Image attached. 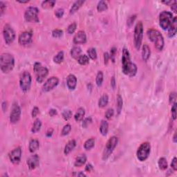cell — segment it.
<instances>
[{
    "label": "cell",
    "mask_w": 177,
    "mask_h": 177,
    "mask_svg": "<svg viewBox=\"0 0 177 177\" xmlns=\"http://www.w3.org/2000/svg\"><path fill=\"white\" fill-rule=\"evenodd\" d=\"M171 6V9L174 11V13L177 12V2L176 1H174V2H173Z\"/></svg>",
    "instance_id": "57"
},
{
    "label": "cell",
    "mask_w": 177,
    "mask_h": 177,
    "mask_svg": "<svg viewBox=\"0 0 177 177\" xmlns=\"http://www.w3.org/2000/svg\"><path fill=\"white\" fill-rule=\"evenodd\" d=\"M176 92H172L169 96V104L173 105L176 103Z\"/></svg>",
    "instance_id": "44"
},
{
    "label": "cell",
    "mask_w": 177,
    "mask_h": 177,
    "mask_svg": "<svg viewBox=\"0 0 177 177\" xmlns=\"http://www.w3.org/2000/svg\"><path fill=\"white\" fill-rule=\"evenodd\" d=\"M76 28H77L76 23V22H73V23L71 24L70 25L68 26L67 33L69 34H70V35H71V34H73L75 31H76Z\"/></svg>",
    "instance_id": "42"
},
{
    "label": "cell",
    "mask_w": 177,
    "mask_h": 177,
    "mask_svg": "<svg viewBox=\"0 0 177 177\" xmlns=\"http://www.w3.org/2000/svg\"><path fill=\"white\" fill-rule=\"evenodd\" d=\"M22 155V149L20 147H18V148L13 150L11 152V153L9 154V159H10L11 163H13L14 165H18L20 163V161H21Z\"/></svg>",
    "instance_id": "14"
},
{
    "label": "cell",
    "mask_w": 177,
    "mask_h": 177,
    "mask_svg": "<svg viewBox=\"0 0 177 177\" xmlns=\"http://www.w3.org/2000/svg\"><path fill=\"white\" fill-rule=\"evenodd\" d=\"M1 108H2V110L3 112H5L6 110V108H7V103L6 102H3L2 103V105H1Z\"/></svg>",
    "instance_id": "59"
},
{
    "label": "cell",
    "mask_w": 177,
    "mask_h": 177,
    "mask_svg": "<svg viewBox=\"0 0 177 177\" xmlns=\"http://www.w3.org/2000/svg\"><path fill=\"white\" fill-rule=\"evenodd\" d=\"M95 143H96L95 138H88V140H86L85 141V143H84V149H85L86 150H91V149L93 148L94 146H95Z\"/></svg>",
    "instance_id": "32"
},
{
    "label": "cell",
    "mask_w": 177,
    "mask_h": 177,
    "mask_svg": "<svg viewBox=\"0 0 177 177\" xmlns=\"http://www.w3.org/2000/svg\"><path fill=\"white\" fill-rule=\"evenodd\" d=\"M48 114H49L50 116H51V117H54V116H55L56 115L58 114V112L55 109H51L49 112H48Z\"/></svg>",
    "instance_id": "55"
},
{
    "label": "cell",
    "mask_w": 177,
    "mask_h": 177,
    "mask_svg": "<svg viewBox=\"0 0 177 177\" xmlns=\"http://www.w3.org/2000/svg\"><path fill=\"white\" fill-rule=\"evenodd\" d=\"M28 167L30 170H33L39 165V157L37 154H33L28 158L26 161Z\"/></svg>",
    "instance_id": "16"
},
{
    "label": "cell",
    "mask_w": 177,
    "mask_h": 177,
    "mask_svg": "<svg viewBox=\"0 0 177 177\" xmlns=\"http://www.w3.org/2000/svg\"><path fill=\"white\" fill-rule=\"evenodd\" d=\"M93 170V166L91 163H88L85 166V171L87 172H91Z\"/></svg>",
    "instance_id": "53"
},
{
    "label": "cell",
    "mask_w": 177,
    "mask_h": 177,
    "mask_svg": "<svg viewBox=\"0 0 177 177\" xmlns=\"http://www.w3.org/2000/svg\"><path fill=\"white\" fill-rule=\"evenodd\" d=\"M73 176H78V177H83L86 176V175L82 172H75L73 174Z\"/></svg>",
    "instance_id": "58"
},
{
    "label": "cell",
    "mask_w": 177,
    "mask_h": 177,
    "mask_svg": "<svg viewBox=\"0 0 177 177\" xmlns=\"http://www.w3.org/2000/svg\"><path fill=\"white\" fill-rule=\"evenodd\" d=\"M77 60H78V63L80 65H86L89 63V58L88 57V55H85V54L81 55Z\"/></svg>",
    "instance_id": "35"
},
{
    "label": "cell",
    "mask_w": 177,
    "mask_h": 177,
    "mask_svg": "<svg viewBox=\"0 0 177 177\" xmlns=\"http://www.w3.org/2000/svg\"><path fill=\"white\" fill-rule=\"evenodd\" d=\"M143 37V24L141 21L137 22L134 28V33H133V42H134L135 48L137 50L140 48L142 45Z\"/></svg>",
    "instance_id": "4"
},
{
    "label": "cell",
    "mask_w": 177,
    "mask_h": 177,
    "mask_svg": "<svg viewBox=\"0 0 177 177\" xmlns=\"http://www.w3.org/2000/svg\"><path fill=\"white\" fill-rule=\"evenodd\" d=\"M109 130V123L107 120H103L100 125V132L103 136H106Z\"/></svg>",
    "instance_id": "27"
},
{
    "label": "cell",
    "mask_w": 177,
    "mask_h": 177,
    "mask_svg": "<svg viewBox=\"0 0 177 177\" xmlns=\"http://www.w3.org/2000/svg\"><path fill=\"white\" fill-rule=\"evenodd\" d=\"M109 103V96L107 94H103L102 96L98 100V107L100 108H104L108 105Z\"/></svg>",
    "instance_id": "28"
},
{
    "label": "cell",
    "mask_w": 177,
    "mask_h": 177,
    "mask_svg": "<svg viewBox=\"0 0 177 177\" xmlns=\"http://www.w3.org/2000/svg\"><path fill=\"white\" fill-rule=\"evenodd\" d=\"M116 52H117V48L116 47H112L110 50V59L112 61V63H115V60H116Z\"/></svg>",
    "instance_id": "43"
},
{
    "label": "cell",
    "mask_w": 177,
    "mask_h": 177,
    "mask_svg": "<svg viewBox=\"0 0 177 177\" xmlns=\"http://www.w3.org/2000/svg\"><path fill=\"white\" fill-rule=\"evenodd\" d=\"M86 162V156L85 154H80V155L76 157V161H75L74 163V165L77 167H82V165L85 164Z\"/></svg>",
    "instance_id": "21"
},
{
    "label": "cell",
    "mask_w": 177,
    "mask_h": 177,
    "mask_svg": "<svg viewBox=\"0 0 177 177\" xmlns=\"http://www.w3.org/2000/svg\"><path fill=\"white\" fill-rule=\"evenodd\" d=\"M174 2V1H162V3L163 4H165L166 5H171Z\"/></svg>",
    "instance_id": "61"
},
{
    "label": "cell",
    "mask_w": 177,
    "mask_h": 177,
    "mask_svg": "<svg viewBox=\"0 0 177 177\" xmlns=\"http://www.w3.org/2000/svg\"><path fill=\"white\" fill-rule=\"evenodd\" d=\"M39 10L37 7L29 6L24 13V19L27 22L37 23L39 22Z\"/></svg>",
    "instance_id": "10"
},
{
    "label": "cell",
    "mask_w": 177,
    "mask_h": 177,
    "mask_svg": "<svg viewBox=\"0 0 177 177\" xmlns=\"http://www.w3.org/2000/svg\"><path fill=\"white\" fill-rule=\"evenodd\" d=\"M118 143V138L116 136H112L107 140L106 145L105 147L104 151L103 154V161H107L112 155L113 152L114 151L115 148H116Z\"/></svg>",
    "instance_id": "6"
},
{
    "label": "cell",
    "mask_w": 177,
    "mask_h": 177,
    "mask_svg": "<svg viewBox=\"0 0 177 177\" xmlns=\"http://www.w3.org/2000/svg\"><path fill=\"white\" fill-rule=\"evenodd\" d=\"M147 35L149 39L152 42H154L156 48L159 51H161L164 47L165 42L162 34L159 31L155 29H149L147 32Z\"/></svg>",
    "instance_id": "3"
},
{
    "label": "cell",
    "mask_w": 177,
    "mask_h": 177,
    "mask_svg": "<svg viewBox=\"0 0 177 177\" xmlns=\"http://www.w3.org/2000/svg\"><path fill=\"white\" fill-rule=\"evenodd\" d=\"M41 127H42V122L39 118H37L36 120L34 121L33 127L31 128V132L32 133H37L40 130Z\"/></svg>",
    "instance_id": "30"
},
{
    "label": "cell",
    "mask_w": 177,
    "mask_h": 177,
    "mask_svg": "<svg viewBox=\"0 0 177 177\" xmlns=\"http://www.w3.org/2000/svg\"><path fill=\"white\" fill-rule=\"evenodd\" d=\"M59 84V79L55 76H52L47 79L42 86V90L44 92H48L56 87Z\"/></svg>",
    "instance_id": "13"
},
{
    "label": "cell",
    "mask_w": 177,
    "mask_h": 177,
    "mask_svg": "<svg viewBox=\"0 0 177 177\" xmlns=\"http://www.w3.org/2000/svg\"><path fill=\"white\" fill-rule=\"evenodd\" d=\"M151 55V50L148 44H145L142 47V59L143 61L147 62Z\"/></svg>",
    "instance_id": "20"
},
{
    "label": "cell",
    "mask_w": 177,
    "mask_h": 177,
    "mask_svg": "<svg viewBox=\"0 0 177 177\" xmlns=\"http://www.w3.org/2000/svg\"><path fill=\"white\" fill-rule=\"evenodd\" d=\"M122 106H123V100L120 94L117 96V99H116V111L118 115L120 114L122 112Z\"/></svg>",
    "instance_id": "29"
},
{
    "label": "cell",
    "mask_w": 177,
    "mask_h": 177,
    "mask_svg": "<svg viewBox=\"0 0 177 177\" xmlns=\"http://www.w3.org/2000/svg\"><path fill=\"white\" fill-rule=\"evenodd\" d=\"M63 35V31L61 29H55L52 32V36L55 38H60Z\"/></svg>",
    "instance_id": "41"
},
{
    "label": "cell",
    "mask_w": 177,
    "mask_h": 177,
    "mask_svg": "<svg viewBox=\"0 0 177 177\" xmlns=\"http://www.w3.org/2000/svg\"><path fill=\"white\" fill-rule=\"evenodd\" d=\"M173 142L174 143H177V138H176V131H175L174 134L173 136Z\"/></svg>",
    "instance_id": "62"
},
{
    "label": "cell",
    "mask_w": 177,
    "mask_h": 177,
    "mask_svg": "<svg viewBox=\"0 0 177 177\" xmlns=\"http://www.w3.org/2000/svg\"><path fill=\"white\" fill-rule=\"evenodd\" d=\"M22 110L20 105L17 103H14L13 104L11 112L10 114V122L12 124H16L20 121L21 118Z\"/></svg>",
    "instance_id": "12"
},
{
    "label": "cell",
    "mask_w": 177,
    "mask_h": 177,
    "mask_svg": "<svg viewBox=\"0 0 177 177\" xmlns=\"http://www.w3.org/2000/svg\"><path fill=\"white\" fill-rule=\"evenodd\" d=\"M6 8V4L2 1H0V11H1V15H2L4 14Z\"/></svg>",
    "instance_id": "52"
},
{
    "label": "cell",
    "mask_w": 177,
    "mask_h": 177,
    "mask_svg": "<svg viewBox=\"0 0 177 177\" xmlns=\"http://www.w3.org/2000/svg\"><path fill=\"white\" fill-rule=\"evenodd\" d=\"M33 70L36 76V80L39 83H42L48 75V69L39 63L34 64Z\"/></svg>",
    "instance_id": "8"
},
{
    "label": "cell",
    "mask_w": 177,
    "mask_h": 177,
    "mask_svg": "<svg viewBox=\"0 0 177 177\" xmlns=\"http://www.w3.org/2000/svg\"><path fill=\"white\" fill-rule=\"evenodd\" d=\"M3 35L6 44H11L15 39V32L9 24H5L3 29Z\"/></svg>",
    "instance_id": "11"
},
{
    "label": "cell",
    "mask_w": 177,
    "mask_h": 177,
    "mask_svg": "<svg viewBox=\"0 0 177 177\" xmlns=\"http://www.w3.org/2000/svg\"><path fill=\"white\" fill-rule=\"evenodd\" d=\"M64 52L63 51H59L56 55L53 57V62L56 64H61L64 61Z\"/></svg>",
    "instance_id": "34"
},
{
    "label": "cell",
    "mask_w": 177,
    "mask_h": 177,
    "mask_svg": "<svg viewBox=\"0 0 177 177\" xmlns=\"http://www.w3.org/2000/svg\"><path fill=\"white\" fill-rule=\"evenodd\" d=\"M88 57L89 59L95 60L97 59V52L95 48H89L87 50Z\"/></svg>",
    "instance_id": "38"
},
{
    "label": "cell",
    "mask_w": 177,
    "mask_h": 177,
    "mask_svg": "<svg viewBox=\"0 0 177 177\" xmlns=\"http://www.w3.org/2000/svg\"><path fill=\"white\" fill-rule=\"evenodd\" d=\"M39 148V142L37 139H31L29 141V150L31 153H34L35 151H37Z\"/></svg>",
    "instance_id": "22"
},
{
    "label": "cell",
    "mask_w": 177,
    "mask_h": 177,
    "mask_svg": "<svg viewBox=\"0 0 177 177\" xmlns=\"http://www.w3.org/2000/svg\"><path fill=\"white\" fill-rule=\"evenodd\" d=\"M114 110L112 108H110L106 111L105 116V118H106L107 120H110L111 118L114 116Z\"/></svg>",
    "instance_id": "45"
},
{
    "label": "cell",
    "mask_w": 177,
    "mask_h": 177,
    "mask_svg": "<svg viewBox=\"0 0 177 177\" xmlns=\"http://www.w3.org/2000/svg\"><path fill=\"white\" fill-rule=\"evenodd\" d=\"M150 152H151V145H150V143H143L137 150V159L140 162L145 161L150 156Z\"/></svg>",
    "instance_id": "7"
},
{
    "label": "cell",
    "mask_w": 177,
    "mask_h": 177,
    "mask_svg": "<svg viewBox=\"0 0 177 177\" xmlns=\"http://www.w3.org/2000/svg\"><path fill=\"white\" fill-rule=\"evenodd\" d=\"M92 122V118L91 117H87L85 119L83 120V122H82V127L84 128H86L88 125H90Z\"/></svg>",
    "instance_id": "47"
},
{
    "label": "cell",
    "mask_w": 177,
    "mask_h": 177,
    "mask_svg": "<svg viewBox=\"0 0 177 177\" xmlns=\"http://www.w3.org/2000/svg\"><path fill=\"white\" fill-rule=\"evenodd\" d=\"M176 106L177 104L176 103H174V104L172 105V109H171V112H172V116L173 120H175L176 119Z\"/></svg>",
    "instance_id": "46"
},
{
    "label": "cell",
    "mask_w": 177,
    "mask_h": 177,
    "mask_svg": "<svg viewBox=\"0 0 177 177\" xmlns=\"http://www.w3.org/2000/svg\"><path fill=\"white\" fill-rule=\"evenodd\" d=\"M53 130L52 129H50V130H48V131H47L46 136L47 137H51L53 134Z\"/></svg>",
    "instance_id": "60"
},
{
    "label": "cell",
    "mask_w": 177,
    "mask_h": 177,
    "mask_svg": "<svg viewBox=\"0 0 177 177\" xmlns=\"http://www.w3.org/2000/svg\"><path fill=\"white\" fill-rule=\"evenodd\" d=\"M33 33L30 31H24L20 34L18 37L19 44L22 46H26L29 44L32 41Z\"/></svg>",
    "instance_id": "15"
},
{
    "label": "cell",
    "mask_w": 177,
    "mask_h": 177,
    "mask_svg": "<svg viewBox=\"0 0 177 177\" xmlns=\"http://www.w3.org/2000/svg\"><path fill=\"white\" fill-rule=\"evenodd\" d=\"M71 130V126L70 124H67L64 126V127L63 128V130H62L61 132V135L63 136H67L70 133V131Z\"/></svg>",
    "instance_id": "39"
},
{
    "label": "cell",
    "mask_w": 177,
    "mask_h": 177,
    "mask_svg": "<svg viewBox=\"0 0 177 177\" xmlns=\"http://www.w3.org/2000/svg\"><path fill=\"white\" fill-rule=\"evenodd\" d=\"M15 58L8 53H4L0 57V69L3 73H8L14 69Z\"/></svg>",
    "instance_id": "2"
},
{
    "label": "cell",
    "mask_w": 177,
    "mask_h": 177,
    "mask_svg": "<svg viewBox=\"0 0 177 177\" xmlns=\"http://www.w3.org/2000/svg\"><path fill=\"white\" fill-rule=\"evenodd\" d=\"M84 1H82V0H78V1H76L73 4L72 6L71 7L70 11H69V13L70 14H73V13H76L78 11L80 8L82 7V6L84 4Z\"/></svg>",
    "instance_id": "24"
},
{
    "label": "cell",
    "mask_w": 177,
    "mask_h": 177,
    "mask_svg": "<svg viewBox=\"0 0 177 177\" xmlns=\"http://www.w3.org/2000/svg\"><path fill=\"white\" fill-rule=\"evenodd\" d=\"M158 165H159V169H161V170H166L167 167H168L167 159L164 157L160 158L159 161H158Z\"/></svg>",
    "instance_id": "31"
},
{
    "label": "cell",
    "mask_w": 177,
    "mask_h": 177,
    "mask_svg": "<svg viewBox=\"0 0 177 177\" xmlns=\"http://www.w3.org/2000/svg\"><path fill=\"white\" fill-rule=\"evenodd\" d=\"M108 8V5H107V3L105 1H100L98 4L97 5V11L98 12H103V11H105L107 10Z\"/></svg>",
    "instance_id": "36"
},
{
    "label": "cell",
    "mask_w": 177,
    "mask_h": 177,
    "mask_svg": "<svg viewBox=\"0 0 177 177\" xmlns=\"http://www.w3.org/2000/svg\"><path fill=\"white\" fill-rule=\"evenodd\" d=\"M32 83V77L29 71H24L20 76V86L22 91L26 93L30 90Z\"/></svg>",
    "instance_id": "9"
},
{
    "label": "cell",
    "mask_w": 177,
    "mask_h": 177,
    "mask_svg": "<svg viewBox=\"0 0 177 177\" xmlns=\"http://www.w3.org/2000/svg\"><path fill=\"white\" fill-rule=\"evenodd\" d=\"M174 17L172 13L169 11H163L159 15V24L160 26L164 31H168L170 28Z\"/></svg>",
    "instance_id": "5"
},
{
    "label": "cell",
    "mask_w": 177,
    "mask_h": 177,
    "mask_svg": "<svg viewBox=\"0 0 177 177\" xmlns=\"http://www.w3.org/2000/svg\"><path fill=\"white\" fill-rule=\"evenodd\" d=\"M17 1L20 4H26L29 2V0H26V1H20V0H17Z\"/></svg>",
    "instance_id": "63"
},
{
    "label": "cell",
    "mask_w": 177,
    "mask_h": 177,
    "mask_svg": "<svg viewBox=\"0 0 177 177\" xmlns=\"http://www.w3.org/2000/svg\"><path fill=\"white\" fill-rule=\"evenodd\" d=\"M136 15H131V16H129V18H128L127 20V25L129 26H131V25H132L133 22L135 21L136 20Z\"/></svg>",
    "instance_id": "49"
},
{
    "label": "cell",
    "mask_w": 177,
    "mask_h": 177,
    "mask_svg": "<svg viewBox=\"0 0 177 177\" xmlns=\"http://www.w3.org/2000/svg\"><path fill=\"white\" fill-rule=\"evenodd\" d=\"M82 49L80 46H75L71 50V55L73 59L78 60V58L82 55Z\"/></svg>",
    "instance_id": "25"
},
{
    "label": "cell",
    "mask_w": 177,
    "mask_h": 177,
    "mask_svg": "<svg viewBox=\"0 0 177 177\" xmlns=\"http://www.w3.org/2000/svg\"><path fill=\"white\" fill-rule=\"evenodd\" d=\"M77 82H78V80H77L76 76H74L73 74H70L68 76L67 85L69 90H71V91L74 90L77 86Z\"/></svg>",
    "instance_id": "18"
},
{
    "label": "cell",
    "mask_w": 177,
    "mask_h": 177,
    "mask_svg": "<svg viewBox=\"0 0 177 177\" xmlns=\"http://www.w3.org/2000/svg\"><path fill=\"white\" fill-rule=\"evenodd\" d=\"M56 4V1L55 0H46V1H42V7L43 8H53L54 6Z\"/></svg>",
    "instance_id": "33"
},
{
    "label": "cell",
    "mask_w": 177,
    "mask_h": 177,
    "mask_svg": "<svg viewBox=\"0 0 177 177\" xmlns=\"http://www.w3.org/2000/svg\"><path fill=\"white\" fill-rule=\"evenodd\" d=\"M110 60V54L106 52L104 53V63L105 65H107L109 63V60Z\"/></svg>",
    "instance_id": "54"
},
{
    "label": "cell",
    "mask_w": 177,
    "mask_h": 177,
    "mask_svg": "<svg viewBox=\"0 0 177 177\" xmlns=\"http://www.w3.org/2000/svg\"><path fill=\"white\" fill-rule=\"evenodd\" d=\"M122 71L124 74L129 77L135 76L138 71L137 66L131 62L130 54L126 48H124L122 50Z\"/></svg>",
    "instance_id": "1"
},
{
    "label": "cell",
    "mask_w": 177,
    "mask_h": 177,
    "mask_svg": "<svg viewBox=\"0 0 177 177\" xmlns=\"http://www.w3.org/2000/svg\"><path fill=\"white\" fill-rule=\"evenodd\" d=\"M103 80H104V75H103V71H99L97 73L96 78V82L98 86H101L103 84Z\"/></svg>",
    "instance_id": "37"
},
{
    "label": "cell",
    "mask_w": 177,
    "mask_h": 177,
    "mask_svg": "<svg viewBox=\"0 0 177 177\" xmlns=\"http://www.w3.org/2000/svg\"><path fill=\"white\" fill-rule=\"evenodd\" d=\"M84 116H85V110L82 107H80L74 115V119L76 122H80L83 120Z\"/></svg>",
    "instance_id": "26"
},
{
    "label": "cell",
    "mask_w": 177,
    "mask_h": 177,
    "mask_svg": "<svg viewBox=\"0 0 177 177\" xmlns=\"http://www.w3.org/2000/svg\"><path fill=\"white\" fill-rule=\"evenodd\" d=\"M64 13H65V11L63 8H58L55 11V15L58 18H62L64 15Z\"/></svg>",
    "instance_id": "48"
},
{
    "label": "cell",
    "mask_w": 177,
    "mask_h": 177,
    "mask_svg": "<svg viewBox=\"0 0 177 177\" xmlns=\"http://www.w3.org/2000/svg\"><path fill=\"white\" fill-rule=\"evenodd\" d=\"M171 167L173 169L174 171L177 170V159L176 157H174V159H172V163H171Z\"/></svg>",
    "instance_id": "51"
},
{
    "label": "cell",
    "mask_w": 177,
    "mask_h": 177,
    "mask_svg": "<svg viewBox=\"0 0 177 177\" xmlns=\"http://www.w3.org/2000/svg\"><path fill=\"white\" fill-rule=\"evenodd\" d=\"M72 112L69 110H64L63 114H62V116H63V118L65 119V120H69L70 118L72 117Z\"/></svg>",
    "instance_id": "40"
},
{
    "label": "cell",
    "mask_w": 177,
    "mask_h": 177,
    "mask_svg": "<svg viewBox=\"0 0 177 177\" xmlns=\"http://www.w3.org/2000/svg\"><path fill=\"white\" fill-rule=\"evenodd\" d=\"M86 42V35L85 32L80 31L73 37V43L75 44H84Z\"/></svg>",
    "instance_id": "17"
},
{
    "label": "cell",
    "mask_w": 177,
    "mask_h": 177,
    "mask_svg": "<svg viewBox=\"0 0 177 177\" xmlns=\"http://www.w3.org/2000/svg\"><path fill=\"white\" fill-rule=\"evenodd\" d=\"M39 113V108L37 107H34L33 110H32L31 112V116L33 118L36 117V116L38 115V114Z\"/></svg>",
    "instance_id": "50"
},
{
    "label": "cell",
    "mask_w": 177,
    "mask_h": 177,
    "mask_svg": "<svg viewBox=\"0 0 177 177\" xmlns=\"http://www.w3.org/2000/svg\"><path fill=\"white\" fill-rule=\"evenodd\" d=\"M116 79H115L114 76L112 77V79H111V86H112L113 89H114L116 88Z\"/></svg>",
    "instance_id": "56"
},
{
    "label": "cell",
    "mask_w": 177,
    "mask_h": 177,
    "mask_svg": "<svg viewBox=\"0 0 177 177\" xmlns=\"http://www.w3.org/2000/svg\"><path fill=\"white\" fill-rule=\"evenodd\" d=\"M176 28H177V18L174 17V20L171 25L170 28L168 30V36L169 37H173L176 33Z\"/></svg>",
    "instance_id": "23"
},
{
    "label": "cell",
    "mask_w": 177,
    "mask_h": 177,
    "mask_svg": "<svg viewBox=\"0 0 177 177\" xmlns=\"http://www.w3.org/2000/svg\"><path fill=\"white\" fill-rule=\"evenodd\" d=\"M76 141L75 140H69V142L66 144V145L65 147V149H64V154L65 155H68L71 153V152L74 150V148H76Z\"/></svg>",
    "instance_id": "19"
}]
</instances>
